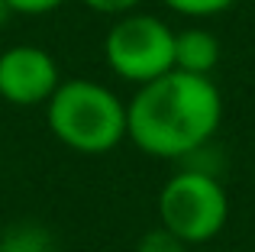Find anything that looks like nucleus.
<instances>
[{
    "mask_svg": "<svg viewBox=\"0 0 255 252\" xmlns=\"http://www.w3.org/2000/svg\"><path fill=\"white\" fill-rule=\"evenodd\" d=\"M0 252H55V240L42 223H13L0 233Z\"/></svg>",
    "mask_w": 255,
    "mask_h": 252,
    "instance_id": "7",
    "label": "nucleus"
},
{
    "mask_svg": "<svg viewBox=\"0 0 255 252\" xmlns=\"http://www.w3.org/2000/svg\"><path fill=\"white\" fill-rule=\"evenodd\" d=\"M223 123L217 81L187 71H168L136 88L126 101V139L149 158L181 162L210 145Z\"/></svg>",
    "mask_w": 255,
    "mask_h": 252,
    "instance_id": "1",
    "label": "nucleus"
},
{
    "mask_svg": "<svg viewBox=\"0 0 255 252\" xmlns=\"http://www.w3.org/2000/svg\"><path fill=\"white\" fill-rule=\"evenodd\" d=\"M220 58H223V45L213 29H207V26L174 29V68L178 71L213 78Z\"/></svg>",
    "mask_w": 255,
    "mask_h": 252,
    "instance_id": "6",
    "label": "nucleus"
},
{
    "mask_svg": "<svg viewBox=\"0 0 255 252\" xmlns=\"http://www.w3.org/2000/svg\"><path fill=\"white\" fill-rule=\"evenodd\" d=\"M10 16H13V10H10V3L6 0H0V29H3L6 23H10Z\"/></svg>",
    "mask_w": 255,
    "mask_h": 252,
    "instance_id": "12",
    "label": "nucleus"
},
{
    "mask_svg": "<svg viewBox=\"0 0 255 252\" xmlns=\"http://www.w3.org/2000/svg\"><path fill=\"white\" fill-rule=\"evenodd\" d=\"M13 16H45V13L62 10L68 0H6Z\"/></svg>",
    "mask_w": 255,
    "mask_h": 252,
    "instance_id": "10",
    "label": "nucleus"
},
{
    "mask_svg": "<svg viewBox=\"0 0 255 252\" xmlns=\"http://www.w3.org/2000/svg\"><path fill=\"white\" fill-rule=\"evenodd\" d=\"M158 227H165L187 246L217 240L230 223V194L223 181L207 168L184 165L162 184L155 201Z\"/></svg>",
    "mask_w": 255,
    "mask_h": 252,
    "instance_id": "3",
    "label": "nucleus"
},
{
    "mask_svg": "<svg viewBox=\"0 0 255 252\" xmlns=\"http://www.w3.org/2000/svg\"><path fill=\"white\" fill-rule=\"evenodd\" d=\"M62 81V65L42 45L19 42L0 52V101L10 107H45Z\"/></svg>",
    "mask_w": 255,
    "mask_h": 252,
    "instance_id": "5",
    "label": "nucleus"
},
{
    "mask_svg": "<svg viewBox=\"0 0 255 252\" xmlns=\"http://www.w3.org/2000/svg\"><path fill=\"white\" fill-rule=\"evenodd\" d=\"M136 252H187V243H181L178 236L168 233L165 227H155V230L139 236Z\"/></svg>",
    "mask_w": 255,
    "mask_h": 252,
    "instance_id": "9",
    "label": "nucleus"
},
{
    "mask_svg": "<svg viewBox=\"0 0 255 252\" xmlns=\"http://www.w3.org/2000/svg\"><path fill=\"white\" fill-rule=\"evenodd\" d=\"M81 3L87 6V10L100 13V16H126V13L139 10L142 6V0H81Z\"/></svg>",
    "mask_w": 255,
    "mask_h": 252,
    "instance_id": "11",
    "label": "nucleus"
},
{
    "mask_svg": "<svg viewBox=\"0 0 255 252\" xmlns=\"http://www.w3.org/2000/svg\"><path fill=\"white\" fill-rule=\"evenodd\" d=\"M171 13L178 16H187V19H210V16H220L226 13L230 6H236L239 0H162Z\"/></svg>",
    "mask_w": 255,
    "mask_h": 252,
    "instance_id": "8",
    "label": "nucleus"
},
{
    "mask_svg": "<svg viewBox=\"0 0 255 252\" xmlns=\"http://www.w3.org/2000/svg\"><path fill=\"white\" fill-rule=\"evenodd\" d=\"M104 62L120 81L142 88L174 71V29L142 10L117 16L104 36Z\"/></svg>",
    "mask_w": 255,
    "mask_h": 252,
    "instance_id": "4",
    "label": "nucleus"
},
{
    "mask_svg": "<svg viewBox=\"0 0 255 252\" xmlns=\"http://www.w3.org/2000/svg\"><path fill=\"white\" fill-rule=\"evenodd\" d=\"M49 132L78 155H107L126 142V101L94 78H71L45 104Z\"/></svg>",
    "mask_w": 255,
    "mask_h": 252,
    "instance_id": "2",
    "label": "nucleus"
}]
</instances>
